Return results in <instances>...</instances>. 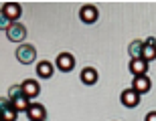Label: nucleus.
I'll return each instance as SVG.
<instances>
[{
  "instance_id": "nucleus-1",
  "label": "nucleus",
  "mask_w": 156,
  "mask_h": 121,
  "mask_svg": "<svg viewBox=\"0 0 156 121\" xmlns=\"http://www.w3.org/2000/svg\"><path fill=\"white\" fill-rule=\"evenodd\" d=\"M16 61L23 65H30L37 61V49L29 42H23V45L16 49Z\"/></svg>"
},
{
  "instance_id": "nucleus-2",
  "label": "nucleus",
  "mask_w": 156,
  "mask_h": 121,
  "mask_svg": "<svg viewBox=\"0 0 156 121\" xmlns=\"http://www.w3.org/2000/svg\"><path fill=\"white\" fill-rule=\"evenodd\" d=\"M27 26L24 24H20V22H12L10 24V29L6 30V36H8V40L10 42H20L23 45L24 42V39H27Z\"/></svg>"
},
{
  "instance_id": "nucleus-3",
  "label": "nucleus",
  "mask_w": 156,
  "mask_h": 121,
  "mask_svg": "<svg viewBox=\"0 0 156 121\" xmlns=\"http://www.w3.org/2000/svg\"><path fill=\"white\" fill-rule=\"evenodd\" d=\"M55 67L61 73H69V71L75 69V57L71 52H59L57 59H55Z\"/></svg>"
},
{
  "instance_id": "nucleus-4",
  "label": "nucleus",
  "mask_w": 156,
  "mask_h": 121,
  "mask_svg": "<svg viewBox=\"0 0 156 121\" xmlns=\"http://www.w3.org/2000/svg\"><path fill=\"white\" fill-rule=\"evenodd\" d=\"M140 99H142V95L140 93H136L130 87V89H124L120 95V103L124 105V107H130V109H134V107H138L140 105Z\"/></svg>"
},
{
  "instance_id": "nucleus-5",
  "label": "nucleus",
  "mask_w": 156,
  "mask_h": 121,
  "mask_svg": "<svg viewBox=\"0 0 156 121\" xmlns=\"http://www.w3.org/2000/svg\"><path fill=\"white\" fill-rule=\"evenodd\" d=\"M79 18H81V22H85V24L98 22V18H99L98 6H93V4H83V6H81V10H79Z\"/></svg>"
},
{
  "instance_id": "nucleus-6",
  "label": "nucleus",
  "mask_w": 156,
  "mask_h": 121,
  "mask_svg": "<svg viewBox=\"0 0 156 121\" xmlns=\"http://www.w3.org/2000/svg\"><path fill=\"white\" fill-rule=\"evenodd\" d=\"M20 87H23V93H24V97L27 99H37L39 97V93H41V85H39V81L35 79H27L20 83Z\"/></svg>"
},
{
  "instance_id": "nucleus-7",
  "label": "nucleus",
  "mask_w": 156,
  "mask_h": 121,
  "mask_svg": "<svg viewBox=\"0 0 156 121\" xmlns=\"http://www.w3.org/2000/svg\"><path fill=\"white\" fill-rule=\"evenodd\" d=\"M0 10H2L6 16L10 18V22H18V18L23 16V8H20V4H18V2H4Z\"/></svg>"
},
{
  "instance_id": "nucleus-8",
  "label": "nucleus",
  "mask_w": 156,
  "mask_h": 121,
  "mask_svg": "<svg viewBox=\"0 0 156 121\" xmlns=\"http://www.w3.org/2000/svg\"><path fill=\"white\" fill-rule=\"evenodd\" d=\"M27 117H29L30 121H45V119H47V109H45V105H41V103H30L29 111H27Z\"/></svg>"
},
{
  "instance_id": "nucleus-9",
  "label": "nucleus",
  "mask_w": 156,
  "mask_h": 121,
  "mask_svg": "<svg viewBox=\"0 0 156 121\" xmlns=\"http://www.w3.org/2000/svg\"><path fill=\"white\" fill-rule=\"evenodd\" d=\"M150 87H152V83H150V79L148 77H134L132 79V89L136 93H140V95H144V93H148L150 91Z\"/></svg>"
},
{
  "instance_id": "nucleus-10",
  "label": "nucleus",
  "mask_w": 156,
  "mask_h": 121,
  "mask_svg": "<svg viewBox=\"0 0 156 121\" xmlns=\"http://www.w3.org/2000/svg\"><path fill=\"white\" fill-rule=\"evenodd\" d=\"M79 79H81V83L83 85H95L98 83V79H99V75H98V71L93 69V67H85V69L81 71V75H79Z\"/></svg>"
},
{
  "instance_id": "nucleus-11",
  "label": "nucleus",
  "mask_w": 156,
  "mask_h": 121,
  "mask_svg": "<svg viewBox=\"0 0 156 121\" xmlns=\"http://www.w3.org/2000/svg\"><path fill=\"white\" fill-rule=\"evenodd\" d=\"M130 73L134 77H144L148 73V63L142 61V59H134L132 63H130Z\"/></svg>"
},
{
  "instance_id": "nucleus-12",
  "label": "nucleus",
  "mask_w": 156,
  "mask_h": 121,
  "mask_svg": "<svg viewBox=\"0 0 156 121\" xmlns=\"http://www.w3.org/2000/svg\"><path fill=\"white\" fill-rule=\"evenodd\" d=\"M53 71H55V67H53V63H49V61L37 63V75H39L41 79H51Z\"/></svg>"
},
{
  "instance_id": "nucleus-13",
  "label": "nucleus",
  "mask_w": 156,
  "mask_h": 121,
  "mask_svg": "<svg viewBox=\"0 0 156 121\" xmlns=\"http://www.w3.org/2000/svg\"><path fill=\"white\" fill-rule=\"evenodd\" d=\"M10 103H12V109H14V111H18V113H20V111H24V113H27V111H29V107H30V99H27L24 95H20V97L12 99Z\"/></svg>"
},
{
  "instance_id": "nucleus-14",
  "label": "nucleus",
  "mask_w": 156,
  "mask_h": 121,
  "mask_svg": "<svg viewBox=\"0 0 156 121\" xmlns=\"http://www.w3.org/2000/svg\"><path fill=\"white\" fill-rule=\"evenodd\" d=\"M142 49H144V40H132L130 46H128V52H130V57L134 59H142Z\"/></svg>"
},
{
  "instance_id": "nucleus-15",
  "label": "nucleus",
  "mask_w": 156,
  "mask_h": 121,
  "mask_svg": "<svg viewBox=\"0 0 156 121\" xmlns=\"http://www.w3.org/2000/svg\"><path fill=\"white\" fill-rule=\"evenodd\" d=\"M154 59H156V46H148L144 42V49H142V61L150 63V61H154Z\"/></svg>"
},
{
  "instance_id": "nucleus-16",
  "label": "nucleus",
  "mask_w": 156,
  "mask_h": 121,
  "mask_svg": "<svg viewBox=\"0 0 156 121\" xmlns=\"http://www.w3.org/2000/svg\"><path fill=\"white\" fill-rule=\"evenodd\" d=\"M20 95H24L23 93V87L20 85H10V89H8V99H16V97H20Z\"/></svg>"
},
{
  "instance_id": "nucleus-17",
  "label": "nucleus",
  "mask_w": 156,
  "mask_h": 121,
  "mask_svg": "<svg viewBox=\"0 0 156 121\" xmlns=\"http://www.w3.org/2000/svg\"><path fill=\"white\" fill-rule=\"evenodd\" d=\"M0 119H2V121H16V119H18V111H14V109L10 107L8 111H4V113L0 115Z\"/></svg>"
},
{
  "instance_id": "nucleus-18",
  "label": "nucleus",
  "mask_w": 156,
  "mask_h": 121,
  "mask_svg": "<svg viewBox=\"0 0 156 121\" xmlns=\"http://www.w3.org/2000/svg\"><path fill=\"white\" fill-rule=\"evenodd\" d=\"M10 24H12V22H10V18H8L4 12L0 10V30H4V32H6V30L10 29Z\"/></svg>"
},
{
  "instance_id": "nucleus-19",
  "label": "nucleus",
  "mask_w": 156,
  "mask_h": 121,
  "mask_svg": "<svg viewBox=\"0 0 156 121\" xmlns=\"http://www.w3.org/2000/svg\"><path fill=\"white\" fill-rule=\"evenodd\" d=\"M10 107H12L10 99H8V97H0V115H2L4 111H8Z\"/></svg>"
},
{
  "instance_id": "nucleus-20",
  "label": "nucleus",
  "mask_w": 156,
  "mask_h": 121,
  "mask_svg": "<svg viewBox=\"0 0 156 121\" xmlns=\"http://www.w3.org/2000/svg\"><path fill=\"white\" fill-rule=\"evenodd\" d=\"M144 121H156V111H148L144 117Z\"/></svg>"
},
{
  "instance_id": "nucleus-21",
  "label": "nucleus",
  "mask_w": 156,
  "mask_h": 121,
  "mask_svg": "<svg viewBox=\"0 0 156 121\" xmlns=\"http://www.w3.org/2000/svg\"><path fill=\"white\" fill-rule=\"evenodd\" d=\"M144 42H146L148 46H156V36H148V39H146Z\"/></svg>"
},
{
  "instance_id": "nucleus-22",
  "label": "nucleus",
  "mask_w": 156,
  "mask_h": 121,
  "mask_svg": "<svg viewBox=\"0 0 156 121\" xmlns=\"http://www.w3.org/2000/svg\"><path fill=\"white\" fill-rule=\"evenodd\" d=\"M0 121H2V119H0Z\"/></svg>"
}]
</instances>
